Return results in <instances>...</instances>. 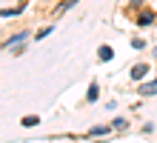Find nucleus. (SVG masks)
Returning a JSON list of instances; mask_svg holds the SVG:
<instances>
[{
  "instance_id": "nucleus-1",
  "label": "nucleus",
  "mask_w": 157,
  "mask_h": 143,
  "mask_svg": "<svg viewBox=\"0 0 157 143\" xmlns=\"http://www.w3.org/2000/svg\"><path fill=\"white\" fill-rule=\"evenodd\" d=\"M146 72H149V66H146V63L132 66V80H143V77H146Z\"/></svg>"
},
{
  "instance_id": "nucleus-2",
  "label": "nucleus",
  "mask_w": 157,
  "mask_h": 143,
  "mask_svg": "<svg viewBox=\"0 0 157 143\" xmlns=\"http://www.w3.org/2000/svg\"><path fill=\"white\" fill-rule=\"evenodd\" d=\"M26 37H29V32H20V34H14V37H9V40L3 43V49H12V46H17V43H23Z\"/></svg>"
},
{
  "instance_id": "nucleus-3",
  "label": "nucleus",
  "mask_w": 157,
  "mask_h": 143,
  "mask_svg": "<svg viewBox=\"0 0 157 143\" xmlns=\"http://www.w3.org/2000/svg\"><path fill=\"white\" fill-rule=\"evenodd\" d=\"M140 94H143V97H151V94H157V80L143 83V86H140Z\"/></svg>"
},
{
  "instance_id": "nucleus-4",
  "label": "nucleus",
  "mask_w": 157,
  "mask_h": 143,
  "mask_svg": "<svg viewBox=\"0 0 157 143\" xmlns=\"http://www.w3.org/2000/svg\"><path fill=\"white\" fill-rule=\"evenodd\" d=\"M151 20H154V14H151V12H143L140 17H137V23H140V26H149Z\"/></svg>"
},
{
  "instance_id": "nucleus-5",
  "label": "nucleus",
  "mask_w": 157,
  "mask_h": 143,
  "mask_svg": "<svg viewBox=\"0 0 157 143\" xmlns=\"http://www.w3.org/2000/svg\"><path fill=\"white\" fill-rule=\"evenodd\" d=\"M97 57H100V60H112V49H109V46H100Z\"/></svg>"
},
{
  "instance_id": "nucleus-6",
  "label": "nucleus",
  "mask_w": 157,
  "mask_h": 143,
  "mask_svg": "<svg viewBox=\"0 0 157 143\" xmlns=\"http://www.w3.org/2000/svg\"><path fill=\"white\" fill-rule=\"evenodd\" d=\"M86 97H89V103H94V100H97V83H91V86H89Z\"/></svg>"
},
{
  "instance_id": "nucleus-7",
  "label": "nucleus",
  "mask_w": 157,
  "mask_h": 143,
  "mask_svg": "<svg viewBox=\"0 0 157 143\" xmlns=\"http://www.w3.org/2000/svg\"><path fill=\"white\" fill-rule=\"evenodd\" d=\"M40 117H34V114H29V117H23V126H37Z\"/></svg>"
},
{
  "instance_id": "nucleus-8",
  "label": "nucleus",
  "mask_w": 157,
  "mask_h": 143,
  "mask_svg": "<svg viewBox=\"0 0 157 143\" xmlns=\"http://www.w3.org/2000/svg\"><path fill=\"white\" fill-rule=\"evenodd\" d=\"M75 3H77V0H66V3H63V6H57V14H63V12H66V9H71Z\"/></svg>"
},
{
  "instance_id": "nucleus-9",
  "label": "nucleus",
  "mask_w": 157,
  "mask_h": 143,
  "mask_svg": "<svg viewBox=\"0 0 157 143\" xmlns=\"http://www.w3.org/2000/svg\"><path fill=\"white\" fill-rule=\"evenodd\" d=\"M143 46H146L143 37H134V40H132V49H143Z\"/></svg>"
},
{
  "instance_id": "nucleus-10",
  "label": "nucleus",
  "mask_w": 157,
  "mask_h": 143,
  "mask_svg": "<svg viewBox=\"0 0 157 143\" xmlns=\"http://www.w3.org/2000/svg\"><path fill=\"white\" fill-rule=\"evenodd\" d=\"M106 132H109L106 126H94V129H91V135H106Z\"/></svg>"
},
{
  "instance_id": "nucleus-11",
  "label": "nucleus",
  "mask_w": 157,
  "mask_h": 143,
  "mask_svg": "<svg viewBox=\"0 0 157 143\" xmlns=\"http://www.w3.org/2000/svg\"><path fill=\"white\" fill-rule=\"evenodd\" d=\"M46 34H52V29H49V26H46V29H40V32H37V40H43Z\"/></svg>"
},
{
  "instance_id": "nucleus-12",
  "label": "nucleus",
  "mask_w": 157,
  "mask_h": 143,
  "mask_svg": "<svg viewBox=\"0 0 157 143\" xmlns=\"http://www.w3.org/2000/svg\"><path fill=\"white\" fill-rule=\"evenodd\" d=\"M132 3H134V6H140V0H132Z\"/></svg>"
},
{
  "instance_id": "nucleus-13",
  "label": "nucleus",
  "mask_w": 157,
  "mask_h": 143,
  "mask_svg": "<svg viewBox=\"0 0 157 143\" xmlns=\"http://www.w3.org/2000/svg\"><path fill=\"white\" fill-rule=\"evenodd\" d=\"M154 52H157V49H154Z\"/></svg>"
}]
</instances>
